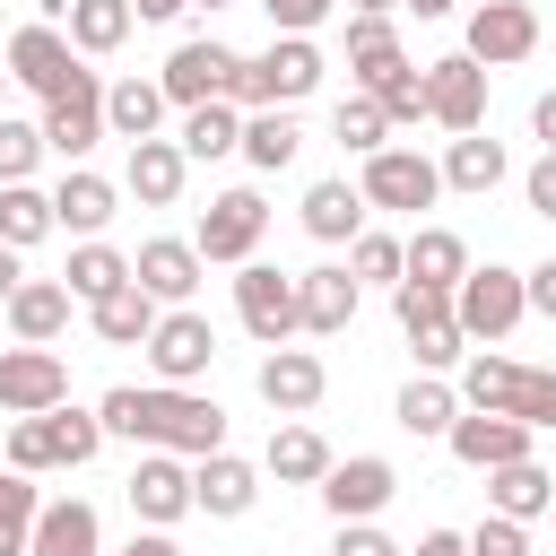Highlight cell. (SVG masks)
<instances>
[{
    "mask_svg": "<svg viewBox=\"0 0 556 556\" xmlns=\"http://www.w3.org/2000/svg\"><path fill=\"white\" fill-rule=\"evenodd\" d=\"M104 434L122 443H148V452H174V460H200V452H226V408L208 391H174V382H113L96 400Z\"/></svg>",
    "mask_w": 556,
    "mask_h": 556,
    "instance_id": "cell-1",
    "label": "cell"
},
{
    "mask_svg": "<svg viewBox=\"0 0 556 556\" xmlns=\"http://www.w3.org/2000/svg\"><path fill=\"white\" fill-rule=\"evenodd\" d=\"M321 87V43L313 35H269V52H252L243 70H235V87H226V104L235 113H295L304 96Z\"/></svg>",
    "mask_w": 556,
    "mask_h": 556,
    "instance_id": "cell-2",
    "label": "cell"
},
{
    "mask_svg": "<svg viewBox=\"0 0 556 556\" xmlns=\"http://www.w3.org/2000/svg\"><path fill=\"white\" fill-rule=\"evenodd\" d=\"M104 452V417L96 408H43V417H9V469L43 478V469H87Z\"/></svg>",
    "mask_w": 556,
    "mask_h": 556,
    "instance_id": "cell-3",
    "label": "cell"
},
{
    "mask_svg": "<svg viewBox=\"0 0 556 556\" xmlns=\"http://www.w3.org/2000/svg\"><path fill=\"white\" fill-rule=\"evenodd\" d=\"M521 313H530V295H521V269H504V261H469V278L452 287V321H460V339H486V348H504L513 330H521Z\"/></svg>",
    "mask_w": 556,
    "mask_h": 556,
    "instance_id": "cell-4",
    "label": "cell"
},
{
    "mask_svg": "<svg viewBox=\"0 0 556 556\" xmlns=\"http://www.w3.org/2000/svg\"><path fill=\"white\" fill-rule=\"evenodd\" d=\"M235 70H243V52H235V43H217V35H191V43H174V52H165L156 87H165V104H174V113H191V104H226Z\"/></svg>",
    "mask_w": 556,
    "mask_h": 556,
    "instance_id": "cell-5",
    "label": "cell"
},
{
    "mask_svg": "<svg viewBox=\"0 0 556 556\" xmlns=\"http://www.w3.org/2000/svg\"><path fill=\"white\" fill-rule=\"evenodd\" d=\"M261 235H269V200H261V191H217V200L200 208L191 252L217 261V269H243V261L261 252Z\"/></svg>",
    "mask_w": 556,
    "mask_h": 556,
    "instance_id": "cell-6",
    "label": "cell"
},
{
    "mask_svg": "<svg viewBox=\"0 0 556 556\" xmlns=\"http://www.w3.org/2000/svg\"><path fill=\"white\" fill-rule=\"evenodd\" d=\"M460 52H469L478 70L530 61V52H539V9H530V0H478L469 26H460Z\"/></svg>",
    "mask_w": 556,
    "mask_h": 556,
    "instance_id": "cell-7",
    "label": "cell"
},
{
    "mask_svg": "<svg viewBox=\"0 0 556 556\" xmlns=\"http://www.w3.org/2000/svg\"><path fill=\"white\" fill-rule=\"evenodd\" d=\"M43 156H70V165H87V148L104 139V78L96 70H78L61 96H43Z\"/></svg>",
    "mask_w": 556,
    "mask_h": 556,
    "instance_id": "cell-8",
    "label": "cell"
},
{
    "mask_svg": "<svg viewBox=\"0 0 556 556\" xmlns=\"http://www.w3.org/2000/svg\"><path fill=\"white\" fill-rule=\"evenodd\" d=\"M148 365H156V382L191 391V382L217 365V330H208V313H191V304H165V313H156V330H148Z\"/></svg>",
    "mask_w": 556,
    "mask_h": 556,
    "instance_id": "cell-9",
    "label": "cell"
},
{
    "mask_svg": "<svg viewBox=\"0 0 556 556\" xmlns=\"http://www.w3.org/2000/svg\"><path fill=\"white\" fill-rule=\"evenodd\" d=\"M356 191H365V208H434L443 200V174H434V156H417V148H374L365 156V174H356Z\"/></svg>",
    "mask_w": 556,
    "mask_h": 556,
    "instance_id": "cell-10",
    "label": "cell"
},
{
    "mask_svg": "<svg viewBox=\"0 0 556 556\" xmlns=\"http://www.w3.org/2000/svg\"><path fill=\"white\" fill-rule=\"evenodd\" d=\"M235 321L261 339V348H287L304 321H295V278L287 269H269V261H243L235 269Z\"/></svg>",
    "mask_w": 556,
    "mask_h": 556,
    "instance_id": "cell-11",
    "label": "cell"
},
{
    "mask_svg": "<svg viewBox=\"0 0 556 556\" xmlns=\"http://www.w3.org/2000/svg\"><path fill=\"white\" fill-rule=\"evenodd\" d=\"M417 78H426V122H443L452 139H460V130H486V70H478L469 52H443V61H426Z\"/></svg>",
    "mask_w": 556,
    "mask_h": 556,
    "instance_id": "cell-12",
    "label": "cell"
},
{
    "mask_svg": "<svg viewBox=\"0 0 556 556\" xmlns=\"http://www.w3.org/2000/svg\"><path fill=\"white\" fill-rule=\"evenodd\" d=\"M70 400L61 348H0V417H43Z\"/></svg>",
    "mask_w": 556,
    "mask_h": 556,
    "instance_id": "cell-13",
    "label": "cell"
},
{
    "mask_svg": "<svg viewBox=\"0 0 556 556\" xmlns=\"http://www.w3.org/2000/svg\"><path fill=\"white\" fill-rule=\"evenodd\" d=\"M391 495H400V469H391L382 452H348V460L321 469V504H330V521H374Z\"/></svg>",
    "mask_w": 556,
    "mask_h": 556,
    "instance_id": "cell-14",
    "label": "cell"
},
{
    "mask_svg": "<svg viewBox=\"0 0 556 556\" xmlns=\"http://www.w3.org/2000/svg\"><path fill=\"white\" fill-rule=\"evenodd\" d=\"M252 391H261V408H278V417H313L321 391H330V365H321L313 348H269L261 374H252Z\"/></svg>",
    "mask_w": 556,
    "mask_h": 556,
    "instance_id": "cell-15",
    "label": "cell"
},
{
    "mask_svg": "<svg viewBox=\"0 0 556 556\" xmlns=\"http://www.w3.org/2000/svg\"><path fill=\"white\" fill-rule=\"evenodd\" d=\"M443 443H452V460H460V469H504V460H530V426H521V417H495V408H460Z\"/></svg>",
    "mask_w": 556,
    "mask_h": 556,
    "instance_id": "cell-16",
    "label": "cell"
},
{
    "mask_svg": "<svg viewBox=\"0 0 556 556\" xmlns=\"http://www.w3.org/2000/svg\"><path fill=\"white\" fill-rule=\"evenodd\" d=\"M252 504H261V469H252V460H235V452H200V460H191V513L243 521Z\"/></svg>",
    "mask_w": 556,
    "mask_h": 556,
    "instance_id": "cell-17",
    "label": "cell"
},
{
    "mask_svg": "<svg viewBox=\"0 0 556 556\" xmlns=\"http://www.w3.org/2000/svg\"><path fill=\"white\" fill-rule=\"evenodd\" d=\"M78 70H87V61L70 52V35H61V26H17V35H9V78H17V87L61 96Z\"/></svg>",
    "mask_w": 556,
    "mask_h": 556,
    "instance_id": "cell-18",
    "label": "cell"
},
{
    "mask_svg": "<svg viewBox=\"0 0 556 556\" xmlns=\"http://www.w3.org/2000/svg\"><path fill=\"white\" fill-rule=\"evenodd\" d=\"M130 278H139L156 304H191V295H200V278H208V261H200L182 235H148V243L130 252Z\"/></svg>",
    "mask_w": 556,
    "mask_h": 556,
    "instance_id": "cell-19",
    "label": "cell"
},
{
    "mask_svg": "<svg viewBox=\"0 0 556 556\" xmlns=\"http://www.w3.org/2000/svg\"><path fill=\"white\" fill-rule=\"evenodd\" d=\"M130 513H139L148 530H174V521L191 513V460L139 452V469H130Z\"/></svg>",
    "mask_w": 556,
    "mask_h": 556,
    "instance_id": "cell-20",
    "label": "cell"
},
{
    "mask_svg": "<svg viewBox=\"0 0 556 556\" xmlns=\"http://www.w3.org/2000/svg\"><path fill=\"white\" fill-rule=\"evenodd\" d=\"M113 208H122V182H104V174H87V165H70V174L52 182V226H70L78 243H96V235L113 226Z\"/></svg>",
    "mask_w": 556,
    "mask_h": 556,
    "instance_id": "cell-21",
    "label": "cell"
},
{
    "mask_svg": "<svg viewBox=\"0 0 556 556\" xmlns=\"http://www.w3.org/2000/svg\"><path fill=\"white\" fill-rule=\"evenodd\" d=\"M356 295H365V287H356L339 261H321V269H304V278H295V321H304L313 339H339V330L356 321Z\"/></svg>",
    "mask_w": 556,
    "mask_h": 556,
    "instance_id": "cell-22",
    "label": "cell"
},
{
    "mask_svg": "<svg viewBox=\"0 0 556 556\" xmlns=\"http://www.w3.org/2000/svg\"><path fill=\"white\" fill-rule=\"evenodd\" d=\"M182 182H191V156H182L174 139H139V148H130V165H122V191H130L139 208H174V200H182Z\"/></svg>",
    "mask_w": 556,
    "mask_h": 556,
    "instance_id": "cell-23",
    "label": "cell"
},
{
    "mask_svg": "<svg viewBox=\"0 0 556 556\" xmlns=\"http://www.w3.org/2000/svg\"><path fill=\"white\" fill-rule=\"evenodd\" d=\"M26 556H104V521H96V504H87V495L43 504V513H35V539H26Z\"/></svg>",
    "mask_w": 556,
    "mask_h": 556,
    "instance_id": "cell-24",
    "label": "cell"
},
{
    "mask_svg": "<svg viewBox=\"0 0 556 556\" xmlns=\"http://www.w3.org/2000/svg\"><path fill=\"white\" fill-rule=\"evenodd\" d=\"M0 313H9L17 348H52V339L70 330V287H61V278H17V295H9Z\"/></svg>",
    "mask_w": 556,
    "mask_h": 556,
    "instance_id": "cell-25",
    "label": "cell"
},
{
    "mask_svg": "<svg viewBox=\"0 0 556 556\" xmlns=\"http://www.w3.org/2000/svg\"><path fill=\"white\" fill-rule=\"evenodd\" d=\"M556 504V469H539V460H504V469H486V513L495 521H539Z\"/></svg>",
    "mask_w": 556,
    "mask_h": 556,
    "instance_id": "cell-26",
    "label": "cell"
},
{
    "mask_svg": "<svg viewBox=\"0 0 556 556\" xmlns=\"http://www.w3.org/2000/svg\"><path fill=\"white\" fill-rule=\"evenodd\" d=\"M400 261H408L400 278H417V287H434V295H452V287L469 278V243H460L452 226H417V235L400 243Z\"/></svg>",
    "mask_w": 556,
    "mask_h": 556,
    "instance_id": "cell-27",
    "label": "cell"
},
{
    "mask_svg": "<svg viewBox=\"0 0 556 556\" xmlns=\"http://www.w3.org/2000/svg\"><path fill=\"white\" fill-rule=\"evenodd\" d=\"M434 174H443V191H469V200H486V191H495L513 165H504V139H486V130H460V139L443 148V165H434Z\"/></svg>",
    "mask_w": 556,
    "mask_h": 556,
    "instance_id": "cell-28",
    "label": "cell"
},
{
    "mask_svg": "<svg viewBox=\"0 0 556 556\" xmlns=\"http://www.w3.org/2000/svg\"><path fill=\"white\" fill-rule=\"evenodd\" d=\"M156 313H165V304H156V295H148L139 278H122V287H113L104 304H87V321H96V339H104V348H148Z\"/></svg>",
    "mask_w": 556,
    "mask_h": 556,
    "instance_id": "cell-29",
    "label": "cell"
},
{
    "mask_svg": "<svg viewBox=\"0 0 556 556\" xmlns=\"http://www.w3.org/2000/svg\"><path fill=\"white\" fill-rule=\"evenodd\" d=\"M156 122H165V87L156 78H113L104 87V139H156Z\"/></svg>",
    "mask_w": 556,
    "mask_h": 556,
    "instance_id": "cell-30",
    "label": "cell"
},
{
    "mask_svg": "<svg viewBox=\"0 0 556 556\" xmlns=\"http://www.w3.org/2000/svg\"><path fill=\"white\" fill-rule=\"evenodd\" d=\"M304 235H313V243H356V235H365V191L339 182V174L313 182V191H304Z\"/></svg>",
    "mask_w": 556,
    "mask_h": 556,
    "instance_id": "cell-31",
    "label": "cell"
},
{
    "mask_svg": "<svg viewBox=\"0 0 556 556\" xmlns=\"http://www.w3.org/2000/svg\"><path fill=\"white\" fill-rule=\"evenodd\" d=\"M261 469L278 478V486H321V469H330V443L304 426V417H287L278 434H269V452H261Z\"/></svg>",
    "mask_w": 556,
    "mask_h": 556,
    "instance_id": "cell-32",
    "label": "cell"
},
{
    "mask_svg": "<svg viewBox=\"0 0 556 556\" xmlns=\"http://www.w3.org/2000/svg\"><path fill=\"white\" fill-rule=\"evenodd\" d=\"M460 408H495V417H513V391H521V365L513 356H495V348H469L460 356Z\"/></svg>",
    "mask_w": 556,
    "mask_h": 556,
    "instance_id": "cell-33",
    "label": "cell"
},
{
    "mask_svg": "<svg viewBox=\"0 0 556 556\" xmlns=\"http://www.w3.org/2000/svg\"><path fill=\"white\" fill-rule=\"evenodd\" d=\"M391 417H400L417 443H443V434H452V417H460V391H452L443 374H417V382L400 391V408H391Z\"/></svg>",
    "mask_w": 556,
    "mask_h": 556,
    "instance_id": "cell-34",
    "label": "cell"
},
{
    "mask_svg": "<svg viewBox=\"0 0 556 556\" xmlns=\"http://www.w3.org/2000/svg\"><path fill=\"white\" fill-rule=\"evenodd\" d=\"M61 17H70V26H61V35H70V52H122V43H130V26H139V17H130V0H70Z\"/></svg>",
    "mask_w": 556,
    "mask_h": 556,
    "instance_id": "cell-35",
    "label": "cell"
},
{
    "mask_svg": "<svg viewBox=\"0 0 556 556\" xmlns=\"http://www.w3.org/2000/svg\"><path fill=\"white\" fill-rule=\"evenodd\" d=\"M174 148H182L191 165L235 156V148H243V113H235V104H191V113H182V130H174Z\"/></svg>",
    "mask_w": 556,
    "mask_h": 556,
    "instance_id": "cell-36",
    "label": "cell"
},
{
    "mask_svg": "<svg viewBox=\"0 0 556 556\" xmlns=\"http://www.w3.org/2000/svg\"><path fill=\"white\" fill-rule=\"evenodd\" d=\"M122 278H130V252H113L104 235H96V243H78V252H70V269H61L70 304H104V295H113Z\"/></svg>",
    "mask_w": 556,
    "mask_h": 556,
    "instance_id": "cell-37",
    "label": "cell"
},
{
    "mask_svg": "<svg viewBox=\"0 0 556 556\" xmlns=\"http://www.w3.org/2000/svg\"><path fill=\"white\" fill-rule=\"evenodd\" d=\"M295 148H304V130H295V113H243V156H252V174H287L295 165Z\"/></svg>",
    "mask_w": 556,
    "mask_h": 556,
    "instance_id": "cell-38",
    "label": "cell"
},
{
    "mask_svg": "<svg viewBox=\"0 0 556 556\" xmlns=\"http://www.w3.org/2000/svg\"><path fill=\"white\" fill-rule=\"evenodd\" d=\"M52 235V191H35V182H0V243L9 252H35Z\"/></svg>",
    "mask_w": 556,
    "mask_h": 556,
    "instance_id": "cell-39",
    "label": "cell"
},
{
    "mask_svg": "<svg viewBox=\"0 0 556 556\" xmlns=\"http://www.w3.org/2000/svg\"><path fill=\"white\" fill-rule=\"evenodd\" d=\"M408 52H400V26L391 17H348V70H356V87H374L382 70H400Z\"/></svg>",
    "mask_w": 556,
    "mask_h": 556,
    "instance_id": "cell-40",
    "label": "cell"
},
{
    "mask_svg": "<svg viewBox=\"0 0 556 556\" xmlns=\"http://www.w3.org/2000/svg\"><path fill=\"white\" fill-rule=\"evenodd\" d=\"M330 139H339L348 156H374V148H391V122H382V104H374V96H339Z\"/></svg>",
    "mask_w": 556,
    "mask_h": 556,
    "instance_id": "cell-41",
    "label": "cell"
},
{
    "mask_svg": "<svg viewBox=\"0 0 556 556\" xmlns=\"http://www.w3.org/2000/svg\"><path fill=\"white\" fill-rule=\"evenodd\" d=\"M356 96H374V104H382V122H391V130H408V122H426V78H417V70H408V61H400V70H382V78H374V87H356Z\"/></svg>",
    "mask_w": 556,
    "mask_h": 556,
    "instance_id": "cell-42",
    "label": "cell"
},
{
    "mask_svg": "<svg viewBox=\"0 0 556 556\" xmlns=\"http://www.w3.org/2000/svg\"><path fill=\"white\" fill-rule=\"evenodd\" d=\"M35 513H43V495H35V478H0V556H26V539H35Z\"/></svg>",
    "mask_w": 556,
    "mask_h": 556,
    "instance_id": "cell-43",
    "label": "cell"
},
{
    "mask_svg": "<svg viewBox=\"0 0 556 556\" xmlns=\"http://www.w3.org/2000/svg\"><path fill=\"white\" fill-rule=\"evenodd\" d=\"M400 269H408L400 261V235H356L348 243V278L356 287H400Z\"/></svg>",
    "mask_w": 556,
    "mask_h": 556,
    "instance_id": "cell-44",
    "label": "cell"
},
{
    "mask_svg": "<svg viewBox=\"0 0 556 556\" xmlns=\"http://www.w3.org/2000/svg\"><path fill=\"white\" fill-rule=\"evenodd\" d=\"M35 165H43V130L0 113V182H35Z\"/></svg>",
    "mask_w": 556,
    "mask_h": 556,
    "instance_id": "cell-45",
    "label": "cell"
},
{
    "mask_svg": "<svg viewBox=\"0 0 556 556\" xmlns=\"http://www.w3.org/2000/svg\"><path fill=\"white\" fill-rule=\"evenodd\" d=\"M513 417L530 434H556V365H521V391H513Z\"/></svg>",
    "mask_w": 556,
    "mask_h": 556,
    "instance_id": "cell-46",
    "label": "cell"
},
{
    "mask_svg": "<svg viewBox=\"0 0 556 556\" xmlns=\"http://www.w3.org/2000/svg\"><path fill=\"white\" fill-rule=\"evenodd\" d=\"M469 556H530V530H521V521H495V513H486V521L469 530Z\"/></svg>",
    "mask_w": 556,
    "mask_h": 556,
    "instance_id": "cell-47",
    "label": "cell"
},
{
    "mask_svg": "<svg viewBox=\"0 0 556 556\" xmlns=\"http://www.w3.org/2000/svg\"><path fill=\"white\" fill-rule=\"evenodd\" d=\"M261 9H269V35H313L339 0H261Z\"/></svg>",
    "mask_w": 556,
    "mask_h": 556,
    "instance_id": "cell-48",
    "label": "cell"
},
{
    "mask_svg": "<svg viewBox=\"0 0 556 556\" xmlns=\"http://www.w3.org/2000/svg\"><path fill=\"white\" fill-rule=\"evenodd\" d=\"M330 556H408L400 539H382L374 521H339V539H330Z\"/></svg>",
    "mask_w": 556,
    "mask_h": 556,
    "instance_id": "cell-49",
    "label": "cell"
},
{
    "mask_svg": "<svg viewBox=\"0 0 556 556\" xmlns=\"http://www.w3.org/2000/svg\"><path fill=\"white\" fill-rule=\"evenodd\" d=\"M521 200H530L539 217H556V148H539V165L521 174Z\"/></svg>",
    "mask_w": 556,
    "mask_h": 556,
    "instance_id": "cell-50",
    "label": "cell"
},
{
    "mask_svg": "<svg viewBox=\"0 0 556 556\" xmlns=\"http://www.w3.org/2000/svg\"><path fill=\"white\" fill-rule=\"evenodd\" d=\"M521 295H530V313H539V321H556V261L521 269Z\"/></svg>",
    "mask_w": 556,
    "mask_h": 556,
    "instance_id": "cell-51",
    "label": "cell"
},
{
    "mask_svg": "<svg viewBox=\"0 0 556 556\" xmlns=\"http://www.w3.org/2000/svg\"><path fill=\"white\" fill-rule=\"evenodd\" d=\"M530 139H539V148H556V87L530 104Z\"/></svg>",
    "mask_w": 556,
    "mask_h": 556,
    "instance_id": "cell-52",
    "label": "cell"
},
{
    "mask_svg": "<svg viewBox=\"0 0 556 556\" xmlns=\"http://www.w3.org/2000/svg\"><path fill=\"white\" fill-rule=\"evenodd\" d=\"M408 556H469V539H460V530H426Z\"/></svg>",
    "mask_w": 556,
    "mask_h": 556,
    "instance_id": "cell-53",
    "label": "cell"
},
{
    "mask_svg": "<svg viewBox=\"0 0 556 556\" xmlns=\"http://www.w3.org/2000/svg\"><path fill=\"white\" fill-rule=\"evenodd\" d=\"M122 556H182V547H174V530H139Z\"/></svg>",
    "mask_w": 556,
    "mask_h": 556,
    "instance_id": "cell-54",
    "label": "cell"
},
{
    "mask_svg": "<svg viewBox=\"0 0 556 556\" xmlns=\"http://www.w3.org/2000/svg\"><path fill=\"white\" fill-rule=\"evenodd\" d=\"M182 9H191V0H130V17H139V26H165V17H182Z\"/></svg>",
    "mask_w": 556,
    "mask_h": 556,
    "instance_id": "cell-55",
    "label": "cell"
},
{
    "mask_svg": "<svg viewBox=\"0 0 556 556\" xmlns=\"http://www.w3.org/2000/svg\"><path fill=\"white\" fill-rule=\"evenodd\" d=\"M17 278H26V269H17V252H9V243H0V304H9V295H17Z\"/></svg>",
    "mask_w": 556,
    "mask_h": 556,
    "instance_id": "cell-56",
    "label": "cell"
},
{
    "mask_svg": "<svg viewBox=\"0 0 556 556\" xmlns=\"http://www.w3.org/2000/svg\"><path fill=\"white\" fill-rule=\"evenodd\" d=\"M400 0H348V17H391Z\"/></svg>",
    "mask_w": 556,
    "mask_h": 556,
    "instance_id": "cell-57",
    "label": "cell"
},
{
    "mask_svg": "<svg viewBox=\"0 0 556 556\" xmlns=\"http://www.w3.org/2000/svg\"><path fill=\"white\" fill-rule=\"evenodd\" d=\"M400 9H417V17H452L460 0H400Z\"/></svg>",
    "mask_w": 556,
    "mask_h": 556,
    "instance_id": "cell-58",
    "label": "cell"
},
{
    "mask_svg": "<svg viewBox=\"0 0 556 556\" xmlns=\"http://www.w3.org/2000/svg\"><path fill=\"white\" fill-rule=\"evenodd\" d=\"M191 9H235V0H191Z\"/></svg>",
    "mask_w": 556,
    "mask_h": 556,
    "instance_id": "cell-59",
    "label": "cell"
},
{
    "mask_svg": "<svg viewBox=\"0 0 556 556\" xmlns=\"http://www.w3.org/2000/svg\"><path fill=\"white\" fill-rule=\"evenodd\" d=\"M0 96H9V70H0ZM0 113H9V104H0Z\"/></svg>",
    "mask_w": 556,
    "mask_h": 556,
    "instance_id": "cell-60",
    "label": "cell"
},
{
    "mask_svg": "<svg viewBox=\"0 0 556 556\" xmlns=\"http://www.w3.org/2000/svg\"><path fill=\"white\" fill-rule=\"evenodd\" d=\"M547 513H556V504H547Z\"/></svg>",
    "mask_w": 556,
    "mask_h": 556,
    "instance_id": "cell-61",
    "label": "cell"
}]
</instances>
